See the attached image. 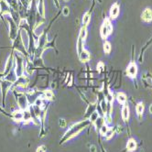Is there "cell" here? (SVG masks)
<instances>
[{"label": "cell", "instance_id": "obj_32", "mask_svg": "<svg viewBox=\"0 0 152 152\" xmlns=\"http://www.w3.org/2000/svg\"><path fill=\"white\" fill-rule=\"evenodd\" d=\"M104 68H105L104 63H103V62H99L98 65H97V70H98V72H101Z\"/></svg>", "mask_w": 152, "mask_h": 152}, {"label": "cell", "instance_id": "obj_18", "mask_svg": "<svg viewBox=\"0 0 152 152\" xmlns=\"http://www.w3.org/2000/svg\"><path fill=\"white\" fill-rule=\"evenodd\" d=\"M23 122L25 125L31 122V115L29 108L26 109V110H23Z\"/></svg>", "mask_w": 152, "mask_h": 152}, {"label": "cell", "instance_id": "obj_2", "mask_svg": "<svg viewBox=\"0 0 152 152\" xmlns=\"http://www.w3.org/2000/svg\"><path fill=\"white\" fill-rule=\"evenodd\" d=\"M13 94L15 95V98L16 100V103H18L19 105V109L20 110H26V109L29 108V100L28 97L26 95V92H19V91H16L15 88L13 89Z\"/></svg>", "mask_w": 152, "mask_h": 152}, {"label": "cell", "instance_id": "obj_17", "mask_svg": "<svg viewBox=\"0 0 152 152\" xmlns=\"http://www.w3.org/2000/svg\"><path fill=\"white\" fill-rule=\"evenodd\" d=\"M136 148H137V142H136V140L133 139V138H130L128 141V144H126V149H128V151H134Z\"/></svg>", "mask_w": 152, "mask_h": 152}, {"label": "cell", "instance_id": "obj_29", "mask_svg": "<svg viewBox=\"0 0 152 152\" xmlns=\"http://www.w3.org/2000/svg\"><path fill=\"white\" fill-rule=\"evenodd\" d=\"M62 13L63 14L64 16H69V14H70V9H69V7H68V6H64V7L62 8Z\"/></svg>", "mask_w": 152, "mask_h": 152}, {"label": "cell", "instance_id": "obj_26", "mask_svg": "<svg viewBox=\"0 0 152 152\" xmlns=\"http://www.w3.org/2000/svg\"><path fill=\"white\" fill-rule=\"evenodd\" d=\"M104 52L106 54L110 53V52H111V44H110V42L105 41V43H104Z\"/></svg>", "mask_w": 152, "mask_h": 152}, {"label": "cell", "instance_id": "obj_6", "mask_svg": "<svg viewBox=\"0 0 152 152\" xmlns=\"http://www.w3.org/2000/svg\"><path fill=\"white\" fill-rule=\"evenodd\" d=\"M15 66V59H14V52H11L9 57L7 58V60L5 64V70L3 73H0V80H2L5 78V76Z\"/></svg>", "mask_w": 152, "mask_h": 152}, {"label": "cell", "instance_id": "obj_5", "mask_svg": "<svg viewBox=\"0 0 152 152\" xmlns=\"http://www.w3.org/2000/svg\"><path fill=\"white\" fill-rule=\"evenodd\" d=\"M13 87V82L2 79L0 80V88H1V92H2V100H3V108L6 105V97L8 94V92L10 91V89Z\"/></svg>", "mask_w": 152, "mask_h": 152}, {"label": "cell", "instance_id": "obj_23", "mask_svg": "<svg viewBox=\"0 0 152 152\" xmlns=\"http://www.w3.org/2000/svg\"><path fill=\"white\" fill-rule=\"evenodd\" d=\"M136 111H137V114L139 116V118H141L142 117V115H143V112H144V104H143V103H139L137 105V107H136Z\"/></svg>", "mask_w": 152, "mask_h": 152}, {"label": "cell", "instance_id": "obj_4", "mask_svg": "<svg viewBox=\"0 0 152 152\" xmlns=\"http://www.w3.org/2000/svg\"><path fill=\"white\" fill-rule=\"evenodd\" d=\"M112 31H113V25H112L111 19L106 18L104 20L103 25H102V27H101V29H100L101 37H102L104 39H105L109 35L111 34Z\"/></svg>", "mask_w": 152, "mask_h": 152}, {"label": "cell", "instance_id": "obj_1", "mask_svg": "<svg viewBox=\"0 0 152 152\" xmlns=\"http://www.w3.org/2000/svg\"><path fill=\"white\" fill-rule=\"evenodd\" d=\"M90 124H91V122L89 119H85V120H82V121H80L78 123L73 124L71 128L66 131V133L63 135L62 138L61 139L60 144H63V143H65L66 141H68V140L72 139V138L76 137L84 128H86L87 126H89Z\"/></svg>", "mask_w": 152, "mask_h": 152}, {"label": "cell", "instance_id": "obj_24", "mask_svg": "<svg viewBox=\"0 0 152 152\" xmlns=\"http://www.w3.org/2000/svg\"><path fill=\"white\" fill-rule=\"evenodd\" d=\"M86 36H87V29H86V27H82L81 28V30H80V33H79V38L82 39H86Z\"/></svg>", "mask_w": 152, "mask_h": 152}, {"label": "cell", "instance_id": "obj_8", "mask_svg": "<svg viewBox=\"0 0 152 152\" xmlns=\"http://www.w3.org/2000/svg\"><path fill=\"white\" fill-rule=\"evenodd\" d=\"M126 73H128V75L131 78L136 77V75L138 73V67H137V64L134 62L129 63L128 69H126Z\"/></svg>", "mask_w": 152, "mask_h": 152}, {"label": "cell", "instance_id": "obj_15", "mask_svg": "<svg viewBox=\"0 0 152 152\" xmlns=\"http://www.w3.org/2000/svg\"><path fill=\"white\" fill-rule=\"evenodd\" d=\"M5 80H7V81H9L11 82H15L16 81V79H18V75H16V71H15V68H13L9 72H8L6 76H5Z\"/></svg>", "mask_w": 152, "mask_h": 152}, {"label": "cell", "instance_id": "obj_27", "mask_svg": "<svg viewBox=\"0 0 152 152\" xmlns=\"http://www.w3.org/2000/svg\"><path fill=\"white\" fill-rule=\"evenodd\" d=\"M100 115H99V114L98 113H96V112H94L92 113L91 115H90V117H89V120H90V122L91 123H92L94 124L97 119H98V117H99Z\"/></svg>", "mask_w": 152, "mask_h": 152}, {"label": "cell", "instance_id": "obj_10", "mask_svg": "<svg viewBox=\"0 0 152 152\" xmlns=\"http://www.w3.org/2000/svg\"><path fill=\"white\" fill-rule=\"evenodd\" d=\"M37 10L38 14L42 16V18H45V4L44 0H38L37 2Z\"/></svg>", "mask_w": 152, "mask_h": 152}, {"label": "cell", "instance_id": "obj_35", "mask_svg": "<svg viewBox=\"0 0 152 152\" xmlns=\"http://www.w3.org/2000/svg\"><path fill=\"white\" fill-rule=\"evenodd\" d=\"M148 111H149V113H151V114H152V105H149Z\"/></svg>", "mask_w": 152, "mask_h": 152}, {"label": "cell", "instance_id": "obj_14", "mask_svg": "<svg viewBox=\"0 0 152 152\" xmlns=\"http://www.w3.org/2000/svg\"><path fill=\"white\" fill-rule=\"evenodd\" d=\"M79 55V58L82 62H87L90 58H91V55H90V52H88V50H86L85 49H84L83 50H82V52L78 54Z\"/></svg>", "mask_w": 152, "mask_h": 152}, {"label": "cell", "instance_id": "obj_19", "mask_svg": "<svg viewBox=\"0 0 152 152\" xmlns=\"http://www.w3.org/2000/svg\"><path fill=\"white\" fill-rule=\"evenodd\" d=\"M116 100H117V102L119 103V104L125 105V102H126V95L122 92H118V94L116 95Z\"/></svg>", "mask_w": 152, "mask_h": 152}, {"label": "cell", "instance_id": "obj_16", "mask_svg": "<svg viewBox=\"0 0 152 152\" xmlns=\"http://www.w3.org/2000/svg\"><path fill=\"white\" fill-rule=\"evenodd\" d=\"M122 118L124 121H128L129 118V107L128 105H126L125 104L123 105V108H122Z\"/></svg>", "mask_w": 152, "mask_h": 152}, {"label": "cell", "instance_id": "obj_13", "mask_svg": "<svg viewBox=\"0 0 152 152\" xmlns=\"http://www.w3.org/2000/svg\"><path fill=\"white\" fill-rule=\"evenodd\" d=\"M41 98H43L45 100H48V101H50V100H53L54 99V94L52 90H43L42 91V94H41Z\"/></svg>", "mask_w": 152, "mask_h": 152}, {"label": "cell", "instance_id": "obj_11", "mask_svg": "<svg viewBox=\"0 0 152 152\" xmlns=\"http://www.w3.org/2000/svg\"><path fill=\"white\" fill-rule=\"evenodd\" d=\"M119 5L117 3H115L112 6H111V9H110V16L112 19H115L117 18V16L119 15Z\"/></svg>", "mask_w": 152, "mask_h": 152}, {"label": "cell", "instance_id": "obj_21", "mask_svg": "<svg viewBox=\"0 0 152 152\" xmlns=\"http://www.w3.org/2000/svg\"><path fill=\"white\" fill-rule=\"evenodd\" d=\"M90 20H91V12L88 11V12H86L85 14H84L83 16H82V26L83 27H87V25L89 24Z\"/></svg>", "mask_w": 152, "mask_h": 152}, {"label": "cell", "instance_id": "obj_9", "mask_svg": "<svg viewBox=\"0 0 152 152\" xmlns=\"http://www.w3.org/2000/svg\"><path fill=\"white\" fill-rule=\"evenodd\" d=\"M141 19L143 21H145L147 23L152 21V10L150 9V8H146V9L142 12Z\"/></svg>", "mask_w": 152, "mask_h": 152}, {"label": "cell", "instance_id": "obj_3", "mask_svg": "<svg viewBox=\"0 0 152 152\" xmlns=\"http://www.w3.org/2000/svg\"><path fill=\"white\" fill-rule=\"evenodd\" d=\"M5 22L6 24H8V29H9V39L11 41H14L19 33V30H20L19 26L12 19V18L9 15L6 16Z\"/></svg>", "mask_w": 152, "mask_h": 152}, {"label": "cell", "instance_id": "obj_33", "mask_svg": "<svg viewBox=\"0 0 152 152\" xmlns=\"http://www.w3.org/2000/svg\"><path fill=\"white\" fill-rule=\"evenodd\" d=\"M90 151L91 152H96V147L95 146H91V148H90Z\"/></svg>", "mask_w": 152, "mask_h": 152}, {"label": "cell", "instance_id": "obj_25", "mask_svg": "<svg viewBox=\"0 0 152 152\" xmlns=\"http://www.w3.org/2000/svg\"><path fill=\"white\" fill-rule=\"evenodd\" d=\"M114 134H115V128H109V129H108V131L106 132V134H105V139H111L112 138H113V136H114Z\"/></svg>", "mask_w": 152, "mask_h": 152}, {"label": "cell", "instance_id": "obj_7", "mask_svg": "<svg viewBox=\"0 0 152 152\" xmlns=\"http://www.w3.org/2000/svg\"><path fill=\"white\" fill-rule=\"evenodd\" d=\"M29 84V79L27 75H22L19 76L16 79V81L13 83V87L12 88H16V87H21V88H27Z\"/></svg>", "mask_w": 152, "mask_h": 152}, {"label": "cell", "instance_id": "obj_28", "mask_svg": "<svg viewBox=\"0 0 152 152\" xmlns=\"http://www.w3.org/2000/svg\"><path fill=\"white\" fill-rule=\"evenodd\" d=\"M108 129H109V126L106 125V124H105L102 128H101L100 129H99V133H100V135L101 136H105V134H106V132L108 131Z\"/></svg>", "mask_w": 152, "mask_h": 152}, {"label": "cell", "instance_id": "obj_30", "mask_svg": "<svg viewBox=\"0 0 152 152\" xmlns=\"http://www.w3.org/2000/svg\"><path fill=\"white\" fill-rule=\"evenodd\" d=\"M45 151H46V147L44 145H42V146H40V147H39L37 148L36 152H45Z\"/></svg>", "mask_w": 152, "mask_h": 152}, {"label": "cell", "instance_id": "obj_22", "mask_svg": "<svg viewBox=\"0 0 152 152\" xmlns=\"http://www.w3.org/2000/svg\"><path fill=\"white\" fill-rule=\"evenodd\" d=\"M105 124V118H104L103 116H99L98 119L94 123V125H95V128H96L97 130L102 128V126H103Z\"/></svg>", "mask_w": 152, "mask_h": 152}, {"label": "cell", "instance_id": "obj_12", "mask_svg": "<svg viewBox=\"0 0 152 152\" xmlns=\"http://www.w3.org/2000/svg\"><path fill=\"white\" fill-rule=\"evenodd\" d=\"M96 105H97L96 103L89 104L88 106H87L86 111H85V114H84V117H85V118H88V119H89L90 115H91L92 113H94V112H95V109H96V107H97Z\"/></svg>", "mask_w": 152, "mask_h": 152}, {"label": "cell", "instance_id": "obj_31", "mask_svg": "<svg viewBox=\"0 0 152 152\" xmlns=\"http://www.w3.org/2000/svg\"><path fill=\"white\" fill-rule=\"evenodd\" d=\"M59 125H60L61 128H65V126H66V121L64 119H60V120H59Z\"/></svg>", "mask_w": 152, "mask_h": 152}, {"label": "cell", "instance_id": "obj_20", "mask_svg": "<svg viewBox=\"0 0 152 152\" xmlns=\"http://www.w3.org/2000/svg\"><path fill=\"white\" fill-rule=\"evenodd\" d=\"M76 49H77V52L78 54L82 52V50L84 49V39H81L78 37V39H77V43H76Z\"/></svg>", "mask_w": 152, "mask_h": 152}, {"label": "cell", "instance_id": "obj_34", "mask_svg": "<svg viewBox=\"0 0 152 152\" xmlns=\"http://www.w3.org/2000/svg\"><path fill=\"white\" fill-rule=\"evenodd\" d=\"M122 132V126H118L117 128V133H121Z\"/></svg>", "mask_w": 152, "mask_h": 152}, {"label": "cell", "instance_id": "obj_36", "mask_svg": "<svg viewBox=\"0 0 152 152\" xmlns=\"http://www.w3.org/2000/svg\"><path fill=\"white\" fill-rule=\"evenodd\" d=\"M64 1H69V0H64Z\"/></svg>", "mask_w": 152, "mask_h": 152}]
</instances>
